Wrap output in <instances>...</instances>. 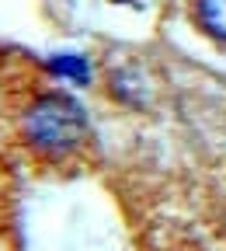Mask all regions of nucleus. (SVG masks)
Returning <instances> with one entry per match:
<instances>
[{
	"instance_id": "1",
	"label": "nucleus",
	"mask_w": 226,
	"mask_h": 251,
	"mask_svg": "<svg viewBox=\"0 0 226 251\" xmlns=\"http://www.w3.org/2000/svg\"><path fill=\"white\" fill-rule=\"evenodd\" d=\"M21 129H24V140L42 150V153H67L73 150L84 133H87V115L84 108L70 98V94H39L35 101L24 108V119H21Z\"/></svg>"
},
{
	"instance_id": "2",
	"label": "nucleus",
	"mask_w": 226,
	"mask_h": 251,
	"mask_svg": "<svg viewBox=\"0 0 226 251\" xmlns=\"http://www.w3.org/2000/svg\"><path fill=\"white\" fill-rule=\"evenodd\" d=\"M195 18L212 39L226 42V0H195Z\"/></svg>"
},
{
	"instance_id": "3",
	"label": "nucleus",
	"mask_w": 226,
	"mask_h": 251,
	"mask_svg": "<svg viewBox=\"0 0 226 251\" xmlns=\"http://www.w3.org/2000/svg\"><path fill=\"white\" fill-rule=\"evenodd\" d=\"M49 70L59 74V77H67V80H73V84H87L90 80V67H87L84 56H52Z\"/></svg>"
}]
</instances>
